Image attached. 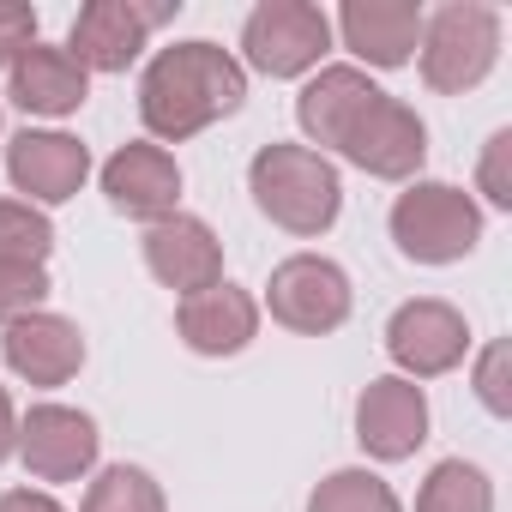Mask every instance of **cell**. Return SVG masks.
<instances>
[{"instance_id": "cell-11", "label": "cell", "mask_w": 512, "mask_h": 512, "mask_svg": "<svg viewBox=\"0 0 512 512\" xmlns=\"http://www.w3.org/2000/svg\"><path fill=\"white\" fill-rule=\"evenodd\" d=\"M145 266L163 290L199 296V290L223 284V241L211 235V223L175 211V217H157L145 229Z\"/></svg>"}, {"instance_id": "cell-7", "label": "cell", "mask_w": 512, "mask_h": 512, "mask_svg": "<svg viewBox=\"0 0 512 512\" xmlns=\"http://www.w3.org/2000/svg\"><path fill=\"white\" fill-rule=\"evenodd\" d=\"M350 278L338 260H320V253H296V260H284L266 284V308L278 326L302 332V338H326L350 320Z\"/></svg>"}, {"instance_id": "cell-21", "label": "cell", "mask_w": 512, "mask_h": 512, "mask_svg": "<svg viewBox=\"0 0 512 512\" xmlns=\"http://www.w3.org/2000/svg\"><path fill=\"white\" fill-rule=\"evenodd\" d=\"M55 253V223L31 199H0V266H43Z\"/></svg>"}, {"instance_id": "cell-25", "label": "cell", "mask_w": 512, "mask_h": 512, "mask_svg": "<svg viewBox=\"0 0 512 512\" xmlns=\"http://www.w3.org/2000/svg\"><path fill=\"white\" fill-rule=\"evenodd\" d=\"M476 181H482L488 205L512 211V133H506V127H500V133L482 145V169H476Z\"/></svg>"}, {"instance_id": "cell-13", "label": "cell", "mask_w": 512, "mask_h": 512, "mask_svg": "<svg viewBox=\"0 0 512 512\" xmlns=\"http://www.w3.org/2000/svg\"><path fill=\"white\" fill-rule=\"evenodd\" d=\"M175 332L193 356H241L253 344V332H260V302L235 284H211L199 296H181Z\"/></svg>"}, {"instance_id": "cell-5", "label": "cell", "mask_w": 512, "mask_h": 512, "mask_svg": "<svg viewBox=\"0 0 512 512\" xmlns=\"http://www.w3.org/2000/svg\"><path fill=\"white\" fill-rule=\"evenodd\" d=\"M332 49V19L308 0H260L241 25V55L266 79H302Z\"/></svg>"}, {"instance_id": "cell-9", "label": "cell", "mask_w": 512, "mask_h": 512, "mask_svg": "<svg viewBox=\"0 0 512 512\" xmlns=\"http://www.w3.org/2000/svg\"><path fill=\"white\" fill-rule=\"evenodd\" d=\"M356 169H368V175H380V181H410L416 169H422V157H428V127H422V115L410 109V103H398V97H374L368 109H362V121L350 127V139L338 145Z\"/></svg>"}, {"instance_id": "cell-15", "label": "cell", "mask_w": 512, "mask_h": 512, "mask_svg": "<svg viewBox=\"0 0 512 512\" xmlns=\"http://www.w3.org/2000/svg\"><path fill=\"white\" fill-rule=\"evenodd\" d=\"M7 175H13V187L31 193L37 205H61V199H73V193L85 187L91 151H85L73 133H31V127H25V133L7 145Z\"/></svg>"}, {"instance_id": "cell-22", "label": "cell", "mask_w": 512, "mask_h": 512, "mask_svg": "<svg viewBox=\"0 0 512 512\" xmlns=\"http://www.w3.org/2000/svg\"><path fill=\"white\" fill-rule=\"evenodd\" d=\"M308 512H404L392 482H380L374 470H332L314 494H308Z\"/></svg>"}, {"instance_id": "cell-3", "label": "cell", "mask_w": 512, "mask_h": 512, "mask_svg": "<svg viewBox=\"0 0 512 512\" xmlns=\"http://www.w3.org/2000/svg\"><path fill=\"white\" fill-rule=\"evenodd\" d=\"M392 241L416 266H452L482 241V211L452 181H416L392 205Z\"/></svg>"}, {"instance_id": "cell-26", "label": "cell", "mask_w": 512, "mask_h": 512, "mask_svg": "<svg viewBox=\"0 0 512 512\" xmlns=\"http://www.w3.org/2000/svg\"><path fill=\"white\" fill-rule=\"evenodd\" d=\"M506 362H512V350L494 338L488 350H482V362H476V398L494 410V416H512V392H506Z\"/></svg>"}, {"instance_id": "cell-1", "label": "cell", "mask_w": 512, "mask_h": 512, "mask_svg": "<svg viewBox=\"0 0 512 512\" xmlns=\"http://www.w3.org/2000/svg\"><path fill=\"white\" fill-rule=\"evenodd\" d=\"M247 97V73L229 49L193 37V43H175V49H157L145 79H139V121L151 127V139H193L205 133L211 121L235 115Z\"/></svg>"}, {"instance_id": "cell-19", "label": "cell", "mask_w": 512, "mask_h": 512, "mask_svg": "<svg viewBox=\"0 0 512 512\" xmlns=\"http://www.w3.org/2000/svg\"><path fill=\"white\" fill-rule=\"evenodd\" d=\"M7 73H13V103L25 115H73L91 97V73L67 49H49V43H31Z\"/></svg>"}, {"instance_id": "cell-8", "label": "cell", "mask_w": 512, "mask_h": 512, "mask_svg": "<svg viewBox=\"0 0 512 512\" xmlns=\"http://www.w3.org/2000/svg\"><path fill=\"white\" fill-rule=\"evenodd\" d=\"M470 350V326L452 302H404L392 320H386V356L404 368V380H434V374H452Z\"/></svg>"}, {"instance_id": "cell-23", "label": "cell", "mask_w": 512, "mask_h": 512, "mask_svg": "<svg viewBox=\"0 0 512 512\" xmlns=\"http://www.w3.org/2000/svg\"><path fill=\"white\" fill-rule=\"evenodd\" d=\"M79 512H169V506H163V488L151 482V470H139V464H109V470L91 482V494H85Z\"/></svg>"}, {"instance_id": "cell-17", "label": "cell", "mask_w": 512, "mask_h": 512, "mask_svg": "<svg viewBox=\"0 0 512 512\" xmlns=\"http://www.w3.org/2000/svg\"><path fill=\"white\" fill-rule=\"evenodd\" d=\"M344 49L368 67H404L422 43V7L410 0H344L338 13Z\"/></svg>"}, {"instance_id": "cell-24", "label": "cell", "mask_w": 512, "mask_h": 512, "mask_svg": "<svg viewBox=\"0 0 512 512\" xmlns=\"http://www.w3.org/2000/svg\"><path fill=\"white\" fill-rule=\"evenodd\" d=\"M43 302H49V272L43 266H0V326L43 314Z\"/></svg>"}, {"instance_id": "cell-2", "label": "cell", "mask_w": 512, "mask_h": 512, "mask_svg": "<svg viewBox=\"0 0 512 512\" xmlns=\"http://www.w3.org/2000/svg\"><path fill=\"white\" fill-rule=\"evenodd\" d=\"M247 187H253V205L290 235H326L344 211L338 169L308 145H278V139L260 145L247 163Z\"/></svg>"}, {"instance_id": "cell-14", "label": "cell", "mask_w": 512, "mask_h": 512, "mask_svg": "<svg viewBox=\"0 0 512 512\" xmlns=\"http://www.w3.org/2000/svg\"><path fill=\"white\" fill-rule=\"evenodd\" d=\"M0 356H7V368L31 386H67L79 368H85V338L67 314H25L7 326V338H0Z\"/></svg>"}, {"instance_id": "cell-6", "label": "cell", "mask_w": 512, "mask_h": 512, "mask_svg": "<svg viewBox=\"0 0 512 512\" xmlns=\"http://www.w3.org/2000/svg\"><path fill=\"white\" fill-rule=\"evenodd\" d=\"M175 13H181V0H91L67 31V55L85 73H127L139 61L145 37L157 25H169Z\"/></svg>"}, {"instance_id": "cell-16", "label": "cell", "mask_w": 512, "mask_h": 512, "mask_svg": "<svg viewBox=\"0 0 512 512\" xmlns=\"http://www.w3.org/2000/svg\"><path fill=\"white\" fill-rule=\"evenodd\" d=\"M103 193L121 217H175V199H181V169L163 145H121L109 163H103Z\"/></svg>"}, {"instance_id": "cell-12", "label": "cell", "mask_w": 512, "mask_h": 512, "mask_svg": "<svg viewBox=\"0 0 512 512\" xmlns=\"http://www.w3.org/2000/svg\"><path fill=\"white\" fill-rule=\"evenodd\" d=\"M356 440L368 458H410L422 440H428V398L416 380L404 374H386V380H368V392L356 398Z\"/></svg>"}, {"instance_id": "cell-20", "label": "cell", "mask_w": 512, "mask_h": 512, "mask_svg": "<svg viewBox=\"0 0 512 512\" xmlns=\"http://www.w3.org/2000/svg\"><path fill=\"white\" fill-rule=\"evenodd\" d=\"M416 512H494V482L464 464V458H446L428 470L422 494H416Z\"/></svg>"}, {"instance_id": "cell-10", "label": "cell", "mask_w": 512, "mask_h": 512, "mask_svg": "<svg viewBox=\"0 0 512 512\" xmlns=\"http://www.w3.org/2000/svg\"><path fill=\"white\" fill-rule=\"evenodd\" d=\"M97 422L73 404H37L25 422H19V458L37 482H73L97 464Z\"/></svg>"}, {"instance_id": "cell-29", "label": "cell", "mask_w": 512, "mask_h": 512, "mask_svg": "<svg viewBox=\"0 0 512 512\" xmlns=\"http://www.w3.org/2000/svg\"><path fill=\"white\" fill-rule=\"evenodd\" d=\"M19 452V416H13V398H7V386H0V464H7Z\"/></svg>"}, {"instance_id": "cell-4", "label": "cell", "mask_w": 512, "mask_h": 512, "mask_svg": "<svg viewBox=\"0 0 512 512\" xmlns=\"http://www.w3.org/2000/svg\"><path fill=\"white\" fill-rule=\"evenodd\" d=\"M422 79L428 91H470L494 73L500 61V13L482 7V0H452L434 19H422Z\"/></svg>"}, {"instance_id": "cell-18", "label": "cell", "mask_w": 512, "mask_h": 512, "mask_svg": "<svg viewBox=\"0 0 512 512\" xmlns=\"http://www.w3.org/2000/svg\"><path fill=\"white\" fill-rule=\"evenodd\" d=\"M374 97H380V85H374L362 67H320V73L302 85V97H296V121H302V133H308L314 145H332V151H338Z\"/></svg>"}, {"instance_id": "cell-28", "label": "cell", "mask_w": 512, "mask_h": 512, "mask_svg": "<svg viewBox=\"0 0 512 512\" xmlns=\"http://www.w3.org/2000/svg\"><path fill=\"white\" fill-rule=\"evenodd\" d=\"M0 512H61V500H49L37 488H7L0 494Z\"/></svg>"}, {"instance_id": "cell-27", "label": "cell", "mask_w": 512, "mask_h": 512, "mask_svg": "<svg viewBox=\"0 0 512 512\" xmlns=\"http://www.w3.org/2000/svg\"><path fill=\"white\" fill-rule=\"evenodd\" d=\"M37 43V13L25 0H0V67H13Z\"/></svg>"}]
</instances>
